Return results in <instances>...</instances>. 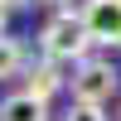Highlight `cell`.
Masks as SVG:
<instances>
[{
  "label": "cell",
  "mask_w": 121,
  "mask_h": 121,
  "mask_svg": "<svg viewBox=\"0 0 121 121\" xmlns=\"http://www.w3.org/2000/svg\"><path fill=\"white\" fill-rule=\"evenodd\" d=\"M73 82V102H82V107H107L116 97V68L107 63V58H87V63H78V73L68 78Z\"/></svg>",
  "instance_id": "cell-2"
},
{
  "label": "cell",
  "mask_w": 121,
  "mask_h": 121,
  "mask_svg": "<svg viewBox=\"0 0 121 121\" xmlns=\"http://www.w3.org/2000/svg\"><path fill=\"white\" fill-rule=\"evenodd\" d=\"M58 87H63V78H58V68L48 63V58H44V63H34V68L24 73V92H34V97H44V102H48V97L58 92Z\"/></svg>",
  "instance_id": "cell-5"
},
{
  "label": "cell",
  "mask_w": 121,
  "mask_h": 121,
  "mask_svg": "<svg viewBox=\"0 0 121 121\" xmlns=\"http://www.w3.org/2000/svg\"><path fill=\"white\" fill-rule=\"evenodd\" d=\"M63 121H107V116H102V107H82V102H73V107L63 112Z\"/></svg>",
  "instance_id": "cell-7"
},
{
  "label": "cell",
  "mask_w": 121,
  "mask_h": 121,
  "mask_svg": "<svg viewBox=\"0 0 121 121\" xmlns=\"http://www.w3.org/2000/svg\"><path fill=\"white\" fill-rule=\"evenodd\" d=\"M82 24L92 44H121V0H82Z\"/></svg>",
  "instance_id": "cell-3"
},
{
  "label": "cell",
  "mask_w": 121,
  "mask_h": 121,
  "mask_svg": "<svg viewBox=\"0 0 121 121\" xmlns=\"http://www.w3.org/2000/svg\"><path fill=\"white\" fill-rule=\"evenodd\" d=\"M0 5H10V10H15V5H34V0H0Z\"/></svg>",
  "instance_id": "cell-9"
},
{
  "label": "cell",
  "mask_w": 121,
  "mask_h": 121,
  "mask_svg": "<svg viewBox=\"0 0 121 121\" xmlns=\"http://www.w3.org/2000/svg\"><path fill=\"white\" fill-rule=\"evenodd\" d=\"M19 68H24V44L10 34H0V78H15Z\"/></svg>",
  "instance_id": "cell-6"
},
{
  "label": "cell",
  "mask_w": 121,
  "mask_h": 121,
  "mask_svg": "<svg viewBox=\"0 0 121 121\" xmlns=\"http://www.w3.org/2000/svg\"><path fill=\"white\" fill-rule=\"evenodd\" d=\"M87 48H92V34H87L82 15L58 10L44 24V58L48 63H87Z\"/></svg>",
  "instance_id": "cell-1"
},
{
  "label": "cell",
  "mask_w": 121,
  "mask_h": 121,
  "mask_svg": "<svg viewBox=\"0 0 121 121\" xmlns=\"http://www.w3.org/2000/svg\"><path fill=\"white\" fill-rule=\"evenodd\" d=\"M0 121H48V102L34 92H10L0 102Z\"/></svg>",
  "instance_id": "cell-4"
},
{
  "label": "cell",
  "mask_w": 121,
  "mask_h": 121,
  "mask_svg": "<svg viewBox=\"0 0 121 121\" xmlns=\"http://www.w3.org/2000/svg\"><path fill=\"white\" fill-rule=\"evenodd\" d=\"M5 19H10V5H0V34H5Z\"/></svg>",
  "instance_id": "cell-8"
}]
</instances>
